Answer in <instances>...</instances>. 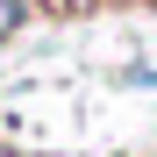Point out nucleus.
Segmentation results:
<instances>
[{
  "label": "nucleus",
  "instance_id": "f257e3e1",
  "mask_svg": "<svg viewBox=\"0 0 157 157\" xmlns=\"http://www.w3.org/2000/svg\"><path fill=\"white\" fill-rule=\"evenodd\" d=\"M14 21H21V0H0V36H7Z\"/></svg>",
  "mask_w": 157,
  "mask_h": 157
}]
</instances>
